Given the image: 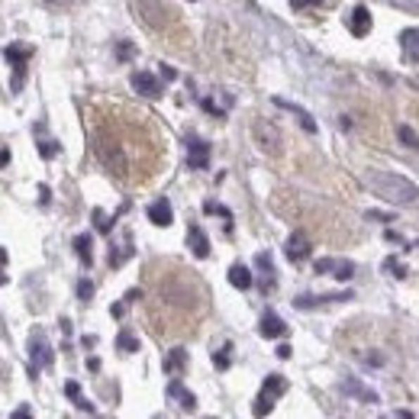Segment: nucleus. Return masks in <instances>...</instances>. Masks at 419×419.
Segmentation results:
<instances>
[{
	"label": "nucleus",
	"instance_id": "obj_24",
	"mask_svg": "<svg viewBox=\"0 0 419 419\" xmlns=\"http://www.w3.org/2000/svg\"><path fill=\"white\" fill-rule=\"evenodd\" d=\"M396 139H400L404 145H410L413 152H419V136H416L413 126H400V130H396Z\"/></svg>",
	"mask_w": 419,
	"mask_h": 419
},
{
	"label": "nucleus",
	"instance_id": "obj_15",
	"mask_svg": "<svg viewBox=\"0 0 419 419\" xmlns=\"http://www.w3.org/2000/svg\"><path fill=\"white\" fill-rule=\"evenodd\" d=\"M187 242H191V251L197 255V258H206V255H210V242H206V236H204V229L200 226L187 229Z\"/></svg>",
	"mask_w": 419,
	"mask_h": 419
},
{
	"label": "nucleus",
	"instance_id": "obj_18",
	"mask_svg": "<svg viewBox=\"0 0 419 419\" xmlns=\"http://www.w3.org/2000/svg\"><path fill=\"white\" fill-rule=\"evenodd\" d=\"M287 332V326H284L281 316H275V313H265V320H261V335L265 339H277V335Z\"/></svg>",
	"mask_w": 419,
	"mask_h": 419
},
{
	"label": "nucleus",
	"instance_id": "obj_26",
	"mask_svg": "<svg viewBox=\"0 0 419 419\" xmlns=\"http://www.w3.org/2000/svg\"><path fill=\"white\" fill-rule=\"evenodd\" d=\"M116 345H120L123 351H139V342H136V339H132L130 332H123L120 339H116Z\"/></svg>",
	"mask_w": 419,
	"mask_h": 419
},
{
	"label": "nucleus",
	"instance_id": "obj_10",
	"mask_svg": "<svg viewBox=\"0 0 419 419\" xmlns=\"http://www.w3.org/2000/svg\"><path fill=\"white\" fill-rule=\"evenodd\" d=\"M349 30H351V36H368V32H371V10L358 4V7L349 13Z\"/></svg>",
	"mask_w": 419,
	"mask_h": 419
},
{
	"label": "nucleus",
	"instance_id": "obj_3",
	"mask_svg": "<svg viewBox=\"0 0 419 419\" xmlns=\"http://www.w3.org/2000/svg\"><path fill=\"white\" fill-rule=\"evenodd\" d=\"M365 184L377 194V197L387 200V204L410 206V204H416V197H419L416 184H413L410 177H404V175H394V171H368Z\"/></svg>",
	"mask_w": 419,
	"mask_h": 419
},
{
	"label": "nucleus",
	"instance_id": "obj_38",
	"mask_svg": "<svg viewBox=\"0 0 419 419\" xmlns=\"http://www.w3.org/2000/svg\"><path fill=\"white\" fill-rule=\"evenodd\" d=\"M161 75H165L168 81H175V77H177V71H175V68H168V65H161Z\"/></svg>",
	"mask_w": 419,
	"mask_h": 419
},
{
	"label": "nucleus",
	"instance_id": "obj_29",
	"mask_svg": "<svg viewBox=\"0 0 419 419\" xmlns=\"http://www.w3.org/2000/svg\"><path fill=\"white\" fill-rule=\"evenodd\" d=\"M323 0H290V7H297V10H304V7H320Z\"/></svg>",
	"mask_w": 419,
	"mask_h": 419
},
{
	"label": "nucleus",
	"instance_id": "obj_27",
	"mask_svg": "<svg viewBox=\"0 0 419 419\" xmlns=\"http://www.w3.org/2000/svg\"><path fill=\"white\" fill-rule=\"evenodd\" d=\"M390 4L400 10H410V13H419V0H390Z\"/></svg>",
	"mask_w": 419,
	"mask_h": 419
},
{
	"label": "nucleus",
	"instance_id": "obj_21",
	"mask_svg": "<svg viewBox=\"0 0 419 419\" xmlns=\"http://www.w3.org/2000/svg\"><path fill=\"white\" fill-rule=\"evenodd\" d=\"M342 390H345V394H351V396H358L361 404H377V394L368 390V387H361L358 381H342Z\"/></svg>",
	"mask_w": 419,
	"mask_h": 419
},
{
	"label": "nucleus",
	"instance_id": "obj_6",
	"mask_svg": "<svg viewBox=\"0 0 419 419\" xmlns=\"http://www.w3.org/2000/svg\"><path fill=\"white\" fill-rule=\"evenodd\" d=\"M255 142H258L261 152H268V155H277V152H281V132H277L275 123H268V120H258V123H255Z\"/></svg>",
	"mask_w": 419,
	"mask_h": 419
},
{
	"label": "nucleus",
	"instance_id": "obj_30",
	"mask_svg": "<svg viewBox=\"0 0 419 419\" xmlns=\"http://www.w3.org/2000/svg\"><path fill=\"white\" fill-rule=\"evenodd\" d=\"M387 271H394V277H404L406 275V268L396 265V258H387Z\"/></svg>",
	"mask_w": 419,
	"mask_h": 419
},
{
	"label": "nucleus",
	"instance_id": "obj_20",
	"mask_svg": "<svg viewBox=\"0 0 419 419\" xmlns=\"http://www.w3.org/2000/svg\"><path fill=\"white\" fill-rule=\"evenodd\" d=\"M229 284L239 290H249L251 287V271L245 265H232L229 268Z\"/></svg>",
	"mask_w": 419,
	"mask_h": 419
},
{
	"label": "nucleus",
	"instance_id": "obj_2",
	"mask_svg": "<svg viewBox=\"0 0 419 419\" xmlns=\"http://www.w3.org/2000/svg\"><path fill=\"white\" fill-rule=\"evenodd\" d=\"M155 306L168 310V320L161 323V329H171V316H181V323H194L204 316L206 310V294L204 284L194 277V271H184V268L171 265L165 275H158L155 284Z\"/></svg>",
	"mask_w": 419,
	"mask_h": 419
},
{
	"label": "nucleus",
	"instance_id": "obj_34",
	"mask_svg": "<svg viewBox=\"0 0 419 419\" xmlns=\"http://www.w3.org/2000/svg\"><path fill=\"white\" fill-rule=\"evenodd\" d=\"M4 265H7V251L0 249V284L7 281V275H4Z\"/></svg>",
	"mask_w": 419,
	"mask_h": 419
},
{
	"label": "nucleus",
	"instance_id": "obj_17",
	"mask_svg": "<svg viewBox=\"0 0 419 419\" xmlns=\"http://www.w3.org/2000/svg\"><path fill=\"white\" fill-rule=\"evenodd\" d=\"M149 220H152L155 226H171V204H168V200H155V204L149 206Z\"/></svg>",
	"mask_w": 419,
	"mask_h": 419
},
{
	"label": "nucleus",
	"instance_id": "obj_40",
	"mask_svg": "<svg viewBox=\"0 0 419 419\" xmlns=\"http://www.w3.org/2000/svg\"><path fill=\"white\" fill-rule=\"evenodd\" d=\"M277 358H290V345H281V349H277Z\"/></svg>",
	"mask_w": 419,
	"mask_h": 419
},
{
	"label": "nucleus",
	"instance_id": "obj_12",
	"mask_svg": "<svg viewBox=\"0 0 419 419\" xmlns=\"http://www.w3.org/2000/svg\"><path fill=\"white\" fill-rule=\"evenodd\" d=\"M287 258L290 261H304V258H310V242H306V236H300V232H294V236L287 239Z\"/></svg>",
	"mask_w": 419,
	"mask_h": 419
},
{
	"label": "nucleus",
	"instance_id": "obj_4",
	"mask_svg": "<svg viewBox=\"0 0 419 419\" xmlns=\"http://www.w3.org/2000/svg\"><path fill=\"white\" fill-rule=\"evenodd\" d=\"M284 390H287V381H284L281 374H268V381L258 390V400H255V416H268V413L275 410V400Z\"/></svg>",
	"mask_w": 419,
	"mask_h": 419
},
{
	"label": "nucleus",
	"instance_id": "obj_33",
	"mask_svg": "<svg viewBox=\"0 0 419 419\" xmlns=\"http://www.w3.org/2000/svg\"><path fill=\"white\" fill-rule=\"evenodd\" d=\"M55 152H58V149H55V142H42V155H46V158H52Z\"/></svg>",
	"mask_w": 419,
	"mask_h": 419
},
{
	"label": "nucleus",
	"instance_id": "obj_35",
	"mask_svg": "<svg viewBox=\"0 0 419 419\" xmlns=\"http://www.w3.org/2000/svg\"><path fill=\"white\" fill-rule=\"evenodd\" d=\"M368 220H377V223H390V216H387V213H377V210H371V213H368Z\"/></svg>",
	"mask_w": 419,
	"mask_h": 419
},
{
	"label": "nucleus",
	"instance_id": "obj_25",
	"mask_svg": "<svg viewBox=\"0 0 419 419\" xmlns=\"http://www.w3.org/2000/svg\"><path fill=\"white\" fill-rule=\"evenodd\" d=\"M75 249H77V258H81L84 265H91V236H77Z\"/></svg>",
	"mask_w": 419,
	"mask_h": 419
},
{
	"label": "nucleus",
	"instance_id": "obj_13",
	"mask_svg": "<svg viewBox=\"0 0 419 419\" xmlns=\"http://www.w3.org/2000/svg\"><path fill=\"white\" fill-rule=\"evenodd\" d=\"M187 161H191V168H200V171H204V168L210 165V145L200 142V139H194L191 152H187Z\"/></svg>",
	"mask_w": 419,
	"mask_h": 419
},
{
	"label": "nucleus",
	"instance_id": "obj_31",
	"mask_svg": "<svg viewBox=\"0 0 419 419\" xmlns=\"http://www.w3.org/2000/svg\"><path fill=\"white\" fill-rule=\"evenodd\" d=\"M213 365L226 371V368H229V355H223V351H220V355H213Z\"/></svg>",
	"mask_w": 419,
	"mask_h": 419
},
{
	"label": "nucleus",
	"instance_id": "obj_1",
	"mask_svg": "<svg viewBox=\"0 0 419 419\" xmlns=\"http://www.w3.org/2000/svg\"><path fill=\"white\" fill-rule=\"evenodd\" d=\"M91 149L97 161L123 184H142L158 171L161 142L145 123L123 107H94L91 110Z\"/></svg>",
	"mask_w": 419,
	"mask_h": 419
},
{
	"label": "nucleus",
	"instance_id": "obj_8",
	"mask_svg": "<svg viewBox=\"0 0 419 419\" xmlns=\"http://www.w3.org/2000/svg\"><path fill=\"white\" fill-rule=\"evenodd\" d=\"M30 355H32V365H36V368H49V365H52V349H49V342H46V335H42V332H32Z\"/></svg>",
	"mask_w": 419,
	"mask_h": 419
},
{
	"label": "nucleus",
	"instance_id": "obj_9",
	"mask_svg": "<svg viewBox=\"0 0 419 419\" xmlns=\"http://www.w3.org/2000/svg\"><path fill=\"white\" fill-rule=\"evenodd\" d=\"M130 81L139 94H145V97H161V81L155 75H149V71H136Z\"/></svg>",
	"mask_w": 419,
	"mask_h": 419
},
{
	"label": "nucleus",
	"instance_id": "obj_41",
	"mask_svg": "<svg viewBox=\"0 0 419 419\" xmlns=\"http://www.w3.org/2000/svg\"><path fill=\"white\" fill-rule=\"evenodd\" d=\"M7 161H10V152H7V149H0V168L7 165Z\"/></svg>",
	"mask_w": 419,
	"mask_h": 419
},
{
	"label": "nucleus",
	"instance_id": "obj_5",
	"mask_svg": "<svg viewBox=\"0 0 419 419\" xmlns=\"http://www.w3.org/2000/svg\"><path fill=\"white\" fill-rule=\"evenodd\" d=\"M139 16H142L145 26H152V30H168L171 26V10L158 0H139Z\"/></svg>",
	"mask_w": 419,
	"mask_h": 419
},
{
	"label": "nucleus",
	"instance_id": "obj_37",
	"mask_svg": "<svg viewBox=\"0 0 419 419\" xmlns=\"http://www.w3.org/2000/svg\"><path fill=\"white\" fill-rule=\"evenodd\" d=\"M49 7H71V4H75V0H46Z\"/></svg>",
	"mask_w": 419,
	"mask_h": 419
},
{
	"label": "nucleus",
	"instance_id": "obj_23",
	"mask_svg": "<svg viewBox=\"0 0 419 419\" xmlns=\"http://www.w3.org/2000/svg\"><path fill=\"white\" fill-rule=\"evenodd\" d=\"M277 107H284V110H294V113L300 116V123H304V130H306V132H316V123L310 120V113H306V110L294 107V104H287V100H277Z\"/></svg>",
	"mask_w": 419,
	"mask_h": 419
},
{
	"label": "nucleus",
	"instance_id": "obj_7",
	"mask_svg": "<svg viewBox=\"0 0 419 419\" xmlns=\"http://www.w3.org/2000/svg\"><path fill=\"white\" fill-rule=\"evenodd\" d=\"M316 275H332V277H339V281H349L351 275H355V265H351V261H335V258H320L316 261Z\"/></svg>",
	"mask_w": 419,
	"mask_h": 419
},
{
	"label": "nucleus",
	"instance_id": "obj_16",
	"mask_svg": "<svg viewBox=\"0 0 419 419\" xmlns=\"http://www.w3.org/2000/svg\"><path fill=\"white\" fill-rule=\"evenodd\" d=\"M7 58L13 61V68H16V87L23 84V71H26V58H30V49H16V46H10L7 49Z\"/></svg>",
	"mask_w": 419,
	"mask_h": 419
},
{
	"label": "nucleus",
	"instance_id": "obj_11",
	"mask_svg": "<svg viewBox=\"0 0 419 419\" xmlns=\"http://www.w3.org/2000/svg\"><path fill=\"white\" fill-rule=\"evenodd\" d=\"M400 49H404L406 61H419V26H410V30L400 32Z\"/></svg>",
	"mask_w": 419,
	"mask_h": 419
},
{
	"label": "nucleus",
	"instance_id": "obj_19",
	"mask_svg": "<svg viewBox=\"0 0 419 419\" xmlns=\"http://www.w3.org/2000/svg\"><path fill=\"white\" fill-rule=\"evenodd\" d=\"M339 300H351V294H326V297H297L294 304L300 310H310V306H320V304H339Z\"/></svg>",
	"mask_w": 419,
	"mask_h": 419
},
{
	"label": "nucleus",
	"instance_id": "obj_36",
	"mask_svg": "<svg viewBox=\"0 0 419 419\" xmlns=\"http://www.w3.org/2000/svg\"><path fill=\"white\" fill-rule=\"evenodd\" d=\"M65 394H68L71 400H77V396H81V387H77V384H68V387H65Z\"/></svg>",
	"mask_w": 419,
	"mask_h": 419
},
{
	"label": "nucleus",
	"instance_id": "obj_39",
	"mask_svg": "<svg viewBox=\"0 0 419 419\" xmlns=\"http://www.w3.org/2000/svg\"><path fill=\"white\" fill-rule=\"evenodd\" d=\"M365 361H368V365H384L381 355H365Z\"/></svg>",
	"mask_w": 419,
	"mask_h": 419
},
{
	"label": "nucleus",
	"instance_id": "obj_22",
	"mask_svg": "<svg viewBox=\"0 0 419 419\" xmlns=\"http://www.w3.org/2000/svg\"><path fill=\"white\" fill-rule=\"evenodd\" d=\"M168 394H171V396H177V400H181V406H184V410H194V406H197V400H194V394H187V390H184L177 381H171V387H168Z\"/></svg>",
	"mask_w": 419,
	"mask_h": 419
},
{
	"label": "nucleus",
	"instance_id": "obj_14",
	"mask_svg": "<svg viewBox=\"0 0 419 419\" xmlns=\"http://www.w3.org/2000/svg\"><path fill=\"white\" fill-rule=\"evenodd\" d=\"M184 368H187V351H184V349H171V351H168L165 371L171 374V377H181Z\"/></svg>",
	"mask_w": 419,
	"mask_h": 419
},
{
	"label": "nucleus",
	"instance_id": "obj_28",
	"mask_svg": "<svg viewBox=\"0 0 419 419\" xmlns=\"http://www.w3.org/2000/svg\"><path fill=\"white\" fill-rule=\"evenodd\" d=\"M91 294H94V284H91V281H81V284H77V297H81V300H87Z\"/></svg>",
	"mask_w": 419,
	"mask_h": 419
},
{
	"label": "nucleus",
	"instance_id": "obj_32",
	"mask_svg": "<svg viewBox=\"0 0 419 419\" xmlns=\"http://www.w3.org/2000/svg\"><path fill=\"white\" fill-rule=\"evenodd\" d=\"M116 55H120V58H132V46L130 42H123V46L116 49Z\"/></svg>",
	"mask_w": 419,
	"mask_h": 419
}]
</instances>
